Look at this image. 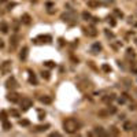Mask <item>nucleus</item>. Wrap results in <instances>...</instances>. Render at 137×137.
<instances>
[{
	"label": "nucleus",
	"mask_w": 137,
	"mask_h": 137,
	"mask_svg": "<svg viewBox=\"0 0 137 137\" xmlns=\"http://www.w3.org/2000/svg\"><path fill=\"white\" fill-rule=\"evenodd\" d=\"M63 127H65L66 133L74 134V133L78 132V129H80V123H78V121L74 119V118H67L65 122H63Z\"/></svg>",
	"instance_id": "obj_1"
},
{
	"label": "nucleus",
	"mask_w": 137,
	"mask_h": 137,
	"mask_svg": "<svg viewBox=\"0 0 137 137\" xmlns=\"http://www.w3.org/2000/svg\"><path fill=\"white\" fill-rule=\"evenodd\" d=\"M60 19L63 22H67V23H75L77 22V14L74 11H69V13H63L60 15Z\"/></svg>",
	"instance_id": "obj_2"
},
{
	"label": "nucleus",
	"mask_w": 137,
	"mask_h": 137,
	"mask_svg": "<svg viewBox=\"0 0 137 137\" xmlns=\"http://www.w3.org/2000/svg\"><path fill=\"white\" fill-rule=\"evenodd\" d=\"M19 106H21V110L22 111H28L32 106H33V100L30 97H26L23 96L22 99H19Z\"/></svg>",
	"instance_id": "obj_3"
},
{
	"label": "nucleus",
	"mask_w": 137,
	"mask_h": 137,
	"mask_svg": "<svg viewBox=\"0 0 137 137\" xmlns=\"http://www.w3.org/2000/svg\"><path fill=\"white\" fill-rule=\"evenodd\" d=\"M19 40H21V37H19L18 34L11 36V39H10V51H15L17 47H18V44H19Z\"/></svg>",
	"instance_id": "obj_4"
},
{
	"label": "nucleus",
	"mask_w": 137,
	"mask_h": 137,
	"mask_svg": "<svg viewBox=\"0 0 137 137\" xmlns=\"http://www.w3.org/2000/svg\"><path fill=\"white\" fill-rule=\"evenodd\" d=\"M18 82H17V80L14 77H10L7 81H6V88L7 89H11V91H14V89H17L18 88Z\"/></svg>",
	"instance_id": "obj_5"
},
{
	"label": "nucleus",
	"mask_w": 137,
	"mask_h": 137,
	"mask_svg": "<svg viewBox=\"0 0 137 137\" xmlns=\"http://www.w3.org/2000/svg\"><path fill=\"white\" fill-rule=\"evenodd\" d=\"M10 71H11V62L10 60L3 62L2 66H0V73H2V74H8Z\"/></svg>",
	"instance_id": "obj_6"
},
{
	"label": "nucleus",
	"mask_w": 137,
	"mask_h": 137,
	"mask_svg": "<svg viewBox=\"0 0 137 137\" xmlns=\"http://www.w3.org/2000/svg\"><path fill=\"white\" fill-rule=\"evenodd\" d=\"M33 41L36 43V44H40V43H51L52 39H51V36H39V37H36Z\"/></svg>",
	"instance_id": "obj_7"
},
{
	"label": "nucleus",
	"mask_w": 137,
	"mask_h": 137,
	"mask_svg": "<svg viewBox=\"0 0 137 137\" xmlns=\"http://www.w3.org/2000/svg\"><path fill=\"white\" fill-rule=\"evenodd\" d=\"M7 100H10L11 103H17V101H19V95H18L17 92L11 91V92L7 95Z\"/></svg>",
	"instance_id": "obj_8"
},
{
	"label": "nucleus",
	"mask_w": 137,
	"mask_h": 137,
	"mask_svg": "<svg viewBox=\"0 0 137 137\" xmlns=\"http://www.w3.org/2000/svg\"><path fill=\"white\" fill-rule=\"evenodd\" d=\"M84 30H85V33L88 34V36H91V37H95L96 34H97V30H96V28H95L93 25L88 26V28H85Z\"/></svg>",
	"instance_id": "obj_9"
},
{
	"label": "nucleus",
	"mask_w": 137,
	"mask_h": 137,
	"mask_svg": "<svg viewBox=\"0 0 137 137\" xmlns=\"http://www.w3.org/2000/svg\"><path fill=\"white\" fill-rule=\"evenodd\" d=\"M49 127V125H37V126H34V129L32 130L33 133H40V132H45L47 129Z\"/></svg>",
	"instance_id": "obj_10"
},
{
	"label": "nucleus",
	"mask_w": 137,
	"mask_h": 137,
	"mask_svg": "<svg viewBox=\"0 0 137 137\" xmlns=\"http://www.w3.org/2000/svg\"><path fill=\"white\" fill-rule=\"evenodd\" d=\"M28 73H29V82L33 84V85H37V78L34 75V73L32 70H28Z\"/></svg>",
	"instance_id": "obj_11"
},
{
	"label": "nucleus",
	"mask_w": 137,
	"mask_h": 137,
	"mask_svg": "<svg viewBox=\"0 0 137 137\" xmlns=\"http://www.w3.org/2000/svg\"><path fill=\"white\" fill-rule=\"evenodd\" d=\"M28 52H29V48L28 47H23V48L21 49V54H19V59L26 60V58H28Z\"/></svg>",
	"instance_id": "obj_12"
},
{
	"label": "nucleus",
	"mask_w": 137,
	"mask_h": 137,
	"mask_svg": "<svg viewBox=\"0 0 137 137\" xmlns=\"http://www.w3.org/2000/svg\"><path fill=\"white\" fill-rule=\"evenodd\" d=\"M95 134H97V136H108L110 133H106L101 126H97V127H95Z\"/></svg>",
	"instance_id": "obj_13"
},
{
	"label": "nucleus",
	"mask_w": 137,
	"mask_h": 137,
	"mask_svg": "<svg viewBox=\"0 0 137 137\" xmlns=\"http://www.w3.org/2000/svg\"><path fill=\"white\" fill-rule=\"evenodd\" d=\"M100 51H101V45L99 44V43H95V44L92 45V48H91V52L92 54H99Z\"/></svg>",
	"instance_id": "obj_14"
},
{
	"label": "nucleus",
	"mask_w": 137,
	"mask_h": 137,
	"mask_svg": "<svg viewBox=\"0 0 137 137\" xmlns=\"http://www.w3.org/2000/svg\"><path fill=\"white\" fill-rule=\"evenodd\" d=\"M0 32L2 33H8V23L7 22H4V21H2L0 22Z\"/></svg>",
	"instance_id": "obj_15"
},
{
	"label": "nucleus",
	"mask_w": 137,
	"mask_h": 137,
	"mask_svg": "<svg viewBox=\"0 0 137 137\" xmlns=\"http://www.w3.org/2000/svg\"><path fill=\"white\" fill-rule=\"evenodd\" d=\"M40 101L44 103V104H51L52 103V97L51 96H41V97H40Z\"/></svg>",
	"instance_id": "obj_16"
},
{
	"label": "nucleus",
	"mask_w": 137,
	"mask_h": 137,
	"mask_svg": "<svg viewBox=\"0 0 137 137\" xmlns=\"http://www.w3.org/2000/svg\"><path fill=\"white\" fill-rule=\"evenodd\" d=\"M99 6H100V3H99L97 0H89L88 2V7L89 8H99Z\"/></svg>",
	"instance_id": "obj_17"
},
{
	"label": "nucleus",
	"mask_w": 137,
	"mask_h": 137,
	"mask_svg": "<svg viewBox=\"0 0 137 137\" xmlns=\"http://www.w3.org/2000/svg\"><path fill=\"white\" fill-rule=\"evenodd\" d=\"M126 58H127V59H134V58H136V54H134V51H133L132 48H127L126 49Z\"/></svg>",
	"instance_id": "obj_18"
},
{
	"label": "nucleus",
	"mask_w": 137,
	"mask_h": 137,
	"mask_svg": "<svg viewBox=\"0 0 137 137\" xmlns=\"http://www.w3.org/2000/svg\"><path fill=\"white\" fill-rule=\"evenodd\" d=\"M132 129H133V123L130 121H126L123 123V130H125V132H130Z\"/></svg>",
	"instance_id": "obj_19"
},
{
	"label": "nucleus",
	"mask_w": 137,
	"mask_h": 137,
	"mask_svg": "<svg viewBox=\"0 0 137 137\" xmlns=\"http://www.w3.org/2000/svg\"><path fill=\"white\" fill-rule=\"evenodd\" d=\"M99 3H100V6H106V7H108V6H112L114 4V0H97Z\"/></svg>",
	"instance_id": "obj_20"
},
{
	"label": "nucleus",
	"mask_w": 137,
	"mask_h": 137,
	"mask_svg": "<svg viewBox=\"0 0 137 137\" xmlns=\"http://www.w3.org/2000/svg\"><path fill=\"white\" fill-rule=\"evenodd\" d=\"M30 15L29 14H23L22 15V18H21V21H22V23H25V25H29L30 23Z\"/></svg>",
	"instance_id": "obj_21"
},
{
	"label": "nucleus",
	"mask_w": 137,
	"mask_h": 137,
	"mask_svg": "<svg viewBox=\"0 0 137 137\" xmlns=\"http://www.w3.org/2000/svg\"><path fill=\"white\" fill-rule=\"evenodd\" d=\"M112 100H115V95H106L103 97V101L104 103H111Z\"/></svg>",
	"instance_id": "obj_22"
},
{
	"label": "nucleus",
	"mask_w": 137,
	"mask_h": 137,
	"mask_svg": "<svg viewBox=\"0 0 137 137\" xmlns=\"http://www.w3.org/2000/svg\"><path fill=\"white\" fill-rule=\"evenodd\" d=\"M81 17H82L84 21H91V18H92V15L88 13V11H84V13L81 14Z\"/></svg>",
	"instance_id": "obj_23"
},
{
	"label": "nucleus",
	"mask_w": 137,
	"mask_h": 137,
	"mask_svg": "<svg viewBox=\"0 0 137 137\" xmlns=\"http://www.w3.org/2000/svg\"><path fill=\"white\" fill-rule=\"evenodd\" d=\"M127 22H129L130 23V25H133V26H136V28H137V17H134V15H130L129 17V21H127Z\"/></svg>",
	"instance_id": "obj_24"
},
{
	"label": "nucleus",
	"mask_w": 137,
	"mask_h": 137,
	"mask_svg": "<svg viewBox=\"0 0 137 137\" xmlns=\"http://www.w3.org/2000/svg\"><path fill=\"white\" fill-rule=\"evenodd\" d=\"M110 134H112V136H118V134H119V130H118V127L111 126V129H110Z\"/></svg>",
	"instance_id": "obj_25"
},
{
	"label": "nucleus",
	"mask_w": 137,
	"mask_h": 137,
	"mask_svg": "<svg viewBox=\"0 0 137 137\" xmlns=\"http://www.w3.org/2000/svg\"><path fill=\"white\" fill-rule=\"evenodd\" d=\"M114 15L118 17V18H123V13L121 10H118V8H114Z\"/></svg>",
	"instance_id": "obj_26"
},
{
	"label": "nucleus",
	"mask_w": 137,
	"mask_h": 137,
	"mask_svg": "<svg viewBox=\"0 0 137 137\" xmlns=\"http://www.w3.org/2000/svg\"><path fill=\"white\" fill-rule=\"evenodd\" d=\"M110 114H108V111H107V110H100V111H99V116H100V118H106V116H108Z\"/></svg>",
	"instance_id": "obj_27"
},
{
	"label": "nucleus",
	"mask_w": 137,
	"mask_h": 137,
	"mask_svg": "<svg viewBox=\"0 0 137 137\" xmlns=\"http://www.w3.org/2000/svg\"><path fill=\"white\" fill-rule=\"evenodd\" d=\"M130 70H132L133 74H137V62H132V65H130Z\"/></svg>",
	"instance_id": "obj_28"
},
{
	"label": "nucleus",
	"mask_w": 137,
	"mask_h": 137,
	"mask_svg": "<svg viewBox=\"0 0 137 137\" xmlns=\"http://www.w3.org/2000/svg\"><path fill=\"white\" fill-rule=\"evenodd\" d=\"M107 21H108L110 26H112V28H114V26L116 25V21H115V18H114V17H108V18H107Z\"/></svg>",
	"instance_id": "obj_29"
},
{
	"label": "nucleus",
	"mask_w": 137,
	"mask_h": 137,
	"mask_svg": "<svg viewBox=\"0 0 137 137\" xmlns=\"http://www.w3.org/2000/svg\"><path fill=\"white\" fill-rule=\"evenodd\" d=\"M3 129H4V130H10L11 129V123L8 121H4V122H3Z\"/></svg>",
	"instance_id": "obj_30"
},
{
	"label": "nucleus",
	"mask_w": 137,
	"mask_h": 137,
	"mask_svg": "<svg viewBox=\"0 0 137 137\" xmlns=\"http://www.w3.org/2000/svg\"><path fill=\"white\" fill-rule=\"evenodd\" d=\"M0 119H2V122L7 121V112H6V111H0Z\"/></svg>",
	"instance_id": "obj_31"
},
{
	"label": "nucleus",
	"mask_w": 137,
	"mask_h": 137,
	"mask_svg": "<svg viewBox=\"0 0 137 137\" xmlns=\"http://www.w3.org/2000/svg\"><path fill=\"white\" fill-rule=\"evenodd\" d=\"M107 111H108V114H115V112H116V107H114V106H108Z\"/></svg>",
	"instance_id": "obj_32"
},
{
	"label": "nucleus",
	"mask_w": 137,
	"mask_h": 137,
	"mask_svg": "<svg viewBox=\"0 0 137 137\" xmlns=\"http://www.w3.org/2000/svg\"><path fill=\"white\" fill-rule=\"evenodd\" d=\"M104 33H106V36L108 37V39H114V37H115L114 33H112V32H110L108 29H106V30H104Z\"/></svg>",
	"instance_id": "obj_33"
},
{
	"label": "nucleus",
	"mask_w": 137,
	"mask_h": 137,
	"mask_svg": "<svg viewBox=\"0 0 137 137\" xmlns=\"http://www.w3.org/2000/svg\"><path fill=\"white\" fill-rule=\"evenodd\" d=\"M44 65L47 66V67H49V69H52V67H55V66H56L54 62H52V60H47V62L44 63Z\"/></svg>",
	"instance_id": "obj_34"
},
{
	"label": "nucleus",
	"mask_w": 137,
	"mask_h": 137,
	"mask_svg": "<svg viewBox=\"0 0 137 137\" xmlns=\"http://www.w3.org/2000/svg\"><path fill=\"white\" fill-rule=\"evenodd\" d=\"M19 125H21V126H29L30 122H29L28 119H21V121H19Z\"/></svg>",
	"instance_id": "obj_35"
},
{
	"label": "nucleus",
	"mask_w": 137,
	"mask_h": 137,
	"mask_svg": "<svg viewBox=\"0 0 137 137\" xmlns=\"http://www.w3.org/2000/svg\"><path fill=\"white\" fill-rule=\"evenodd\" d=\"M10 115H13V116H15V118H18V116H19V111H17V110L11 108V110H10Z\"/></svg>",
	"instance_id": "obj_36"
},
{
	"label": "nucleus",
	"mask_w": 137,
	"mask_h": 137,
	"mask_svg": "<svg viewBox=\"0 0 137 137\" xmlns=\"http://www.w3.org/2000/svg\"><path fill=\"white\" fill-rule=\"evenodd\" d=\"M41 77L44 78V80H49V77H51V75H49L48 71H41Z\"/></svg>",
	"instance_id": "obj_37"
},
{
	"label": "nucleus",
	"mask_w": 137,
	"mask_h": 137,
	"mask_svg": "<svg viewBox=\"0 0 137 137\" xmlns=\"http://www.w3.org/2000/svg\"><path fill=\"white\" fill-rule=\"evenodd\" d=\"M101 70L106 71V73H108V71H111V67H110L108 65H103V66H101Z\"/></svg>",
	"instance_id": "obj_38"
},
{
	"label": "nucleus",
	"mask_w": 137,
	"mask_h": 137,
	"mask_svg": "<svg viewBox=\"0 0 137 137\" xmlns=\"http://www.w3.org/2000/svg\"><path fill=\"white\" fill-rule=\"evenodd\" d=\"M45 116V112H43L41 110H39V119H44Z\"/></svg>",
	"instance_id": "obj_39"
},
{
	"label": "nucleus",
	"mask_w": 137,
	"mask_h": 137,
	"mask_svg": "<svg viewBox=\"0 0 137 137\" xmlns=\"http://www.w3.org/2000/svg\"><path fill=\"white\" fill-rule=\"evenodd\" d=\"M51 137H59L60 136V133H58V132H54V133H51V134H49Z\"/></svg>",
	"instance_id": "obj_40"
},
{
	"label": "nucleus",
	"mask_w": 137,
	"mask_h": 137,
	"mask_svg": "<svg viewBox=\"0 0 137 137\" xmlns=\"http://www.w3.org/2000/svg\"><path fill=\"white\" fill-rule=\"evenodd\" d=\"M133 133L137 136V125H133Z\"/></svg>",
	"instance_id": "obj_41"
},
{
	"label": "nucleus",
	"mask_w": 137,
	"mask_h": 137,
	"mask_svg": "<svg viewBox=\"0 0 137 137\" xmlns=\"http://www.w3.org/2000/svg\"><path fill=\"white\" fill-rule=\"evenodd\" d=\"M129 108H130V110H136V108H137V106H136L134 103H133V104H130V107H129Z\"/></svg>",
	"instance_id": "obj_42"
},
{
	"label": "nucleus",
	"mask_w": 137,
	"mask_h": 137,
	"mask_svg": "<svg viewBox=\"0 0 137 137\" xmlns=\"http://www.w3.org/2000/svg\"><path fill=\"white\" fill-rule=\"evenodd\" d=\"M15 3H10V4H8V10H11V7H15Z\"/></svg>",
	"instance_id": "obj_43"
},
{
	"label": "nucleus",
	"mask_w": 137,
	"mask_h": 137,
	"mask_svg": "<svg viewBox=\"0 0 137 137\" xmlns=\"http://www.w3.org/2000/svg\"><path fill=\"white\" fill-rule=\"evenodd\" d=\"M0 48H4V43H3L2 39H0Z\"/></svg>",
	"instance_id": "obj_44"
},
{
	"label": "nucleus",
	"mask_w": 137,
	"mask_h": 137,
	"mask_svg": "<svg viewBox=\"0 0 137 137\" xmlns=\"http://www.w3.org/2000/svg\"><path fill=\"white\" fill-rule=\"evenodd\" d=\"M91 19H92V22H93V23L99 22V18H91Z\"/></svg>",
	"instance_id": "obj_45"
},
{
	"label": "nucleus",
	"mask_w": 137,
	"mask_h": 137,
	"mask_svg": "<svg viewBox=\"0 0 137 137\" xmlns=\"http://www.w3.org/2000/svg\"><path fill=\"white\" fill-rule=\"evenodd\" d=\"M136 44H137V39H136Z\"/></svg>",
	"instance_id": "obj_46"
}]
</instances>
